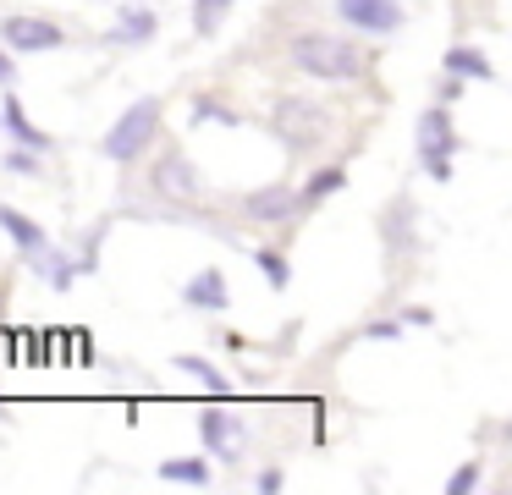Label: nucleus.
Here are the masks:
<instances>
[{
    "instance_id": "obj_1",
    "label": "nucleus",
    "mask_w": 512,
    "mask_h": 495,
    "mask_svg": "<svg viewBox=\"0 0 512 495\" xmlns=\"http://www.w3.org/2000/svg\"><path fill=\"white\" fill-rule=\"evenodd\" d=\"M287 61L292 72L314 77V83H358L369 72V50L347 33H325V28H309L287 44Z\"/></svg>"
},
{
    "instance_id": "obj_2",
    "label": "nucleus",
    "mask_w": 512,
    "mask_h": 495,
    "mask_svg": "<svg viewBox=\"0 0 512 495\" xmlns=\"http://www.w3.org/2000/svg\"><path fill=\"white\" fill-rule=\"evenodd\" d=\"M270 132L281 138L287 154H314L336 132V110L309 94H281L276 110H270Z\"/></svg>"
},
{
    "instance_id": "obj_3",
    "label": "nucleus",
    "mask_w": 512,
    "mask_h": 495,
    "mask_svg": "<svg viewBox=\"0 0 512 495\" xmlns=\"http://www.w3.org/2000/svg\"><path fill=\"white\" fill-rule=\"evenodd\" d=\"M160 110H166V105H160V94L133 99V105L116 116V127L100 138V154L111 165H122V171H127V165H138L149 154V143L160 138Z\"/></svg>"
},
{
    "instance_id": "obj_4",
    "label": "nucleus",
    "mask_w": 512,
    "mask_h": 495,
    "mask_svg": "<svg viewBox=\"0 0 512 495\" xmlns=\"http://www.w3.org/2000/svg\"><path fill=\"white\" fill-rule=\"evenodd\" d=\"M457 149H463V138H457L452 105H441V99H435V105L424 110L419 121H413V154H419L424 176H430V182H452Z\"/></svg>"
},
{
    "instance_id": "obj_5",
    "label": "nucleus",
    "mask_w": 512,
    "mask_h": 495,
    "mask_svg": "<svg viewBox=\"0 0 512 495\" xmlns=\"http://www.w3.org/2000/svg\"><path fill=\"white\" fill-rule=\"evenodd\" d=\"M149 193H155L160 204H171V209H193L204 198V182H199V171H193L188 154L166 149L155 165H149Z\"/></svg>"
},
{
    "instance_id": "obj_6",
    "label": "nucleus",
    "mask_w": 512,
    "mask_h": 495,
    "mask_svg": "<svg viewBox=\"0 0 512 495\" xmlns=\"http://www.w3.org/2000/svg\"><path fill=\"white\" fill-rule=\"evenodd\" d=\"M0 44L12 55H45V50H61L67 44V28L50 17H34V11H6L0 17Z\"/></svg>"
},
{
    "instance_id": "obj_7",
    "label": "nucleus",
    "mask_w": 512,
    "mask_h": 495,
    "mask_svg": "<svg viewBox=\"0 0 512 495\" xmlns=\"http://www.w3.org/2000/svg\"><path fill=\"white\" fill-rule=\"evenodd\" d=\"M199 435H204V446H210L215 462H226V468L243 462L248 429H243V418H237V413H226V407H204V413H199Z\"/></svg>"
},
{
    "instance_id": "obj_8",
    "label": "nucleus",
    "mask_w": 512,
    "mask_h": 495,
    "mask_svg": "<svg viewBox=\"0 0 512 495\" xmlns=\"http://www.w3.org/2000/svg\"><path fill=\"white\" fill-rule=\"evenodd\" d=\"M342 28H358L369 39H391L402 28V0H336Z\"/></svg>"
},
{
    "instance_id": "obj_9",
    "label": "nucleus",
    "mask_w": 512,
    "mask_h": 495,
    "mask_svg": "<svg viewBox=\"0 0 512 495\" xmlns=\"http://www.w3.org/2000/svg\"><path fill=\"white\" fill-rule=\"evenodd\" d=\"M380 242H386L391 259H408L419 248V209H413V198H391L380 209Z\"/></svg>"
},
{
    "instance_id": "obj_10",
    "label": "nucleus",
    "mask_w": 512,
    "mask_h": 495,
    "mask_svg": "<svg viewBox=\"0 0 512 495\" xmlns=\"http://www.w3.org/2000/svg\"><path fill=\"white\" fill-rule=\"evenodd\" d=\"M298 215V187L292 182H270V187H254V193L243 198V220H254V226H281V220Z\"/></svg>"
},
{
    "instance_id": "obj_11",
    "label": "nucleus",
    "mask_w": 512,
    "mask_h": 495,
    "mask_svg": "<svg viewBox=\"0 0 512 495\" xmlns=\"http://www.w3.org/2000/svg\"><path fill=\"white\" fill-rule=\"evenodd\" d=\"M0 231H6V237L17 242V253H23V264H34L39 253L50 248L45 226H39V220H28V215H23V209H17V204H0Z\"/></svg>"
},
{
    "instance_id": "obj_12",
    "label": "nucleus",
    "mask_w": 512,
    "mask_h": 495,
    "mask_svg": "<svg viewBox=\"0 0 512 495\" xmlns=\"http://www.w3.org/2000/svg\"><path fill=\"white\" fill-rule=\"evenodd\" d=\"M182 303H188V308H204V314H221V308L232 303V292H226V275L215 270V264H210V270H199L188 286H182Z\"/></svg>"
},
{
    "instance_id": "obj_13",
    "label": "nucleus",
    "mask_w": 512,
    "mask_h": 495,
    "mask_svg": "<svg viewBox=\"0 0 512 495\" xmlns=\"http://www.w3.org/2000/svg\"><path fill=\"white\" fill-rule=\"evenodd\" d=\"M0 127L12 132V143H28V149H39V154L50 149V132L28 121V110H23V99H17V94L0 99Z\"/></svg>"
},
{
    "instance_id": "obj_14",
    "label": "nucleus",
    "mask_w": 512,
    "mask_h": 495,
    "mask_svg": "<svg viewBox=\"0 0 512 495\" xmlns=\"http://www.w3.org/2000/svg\"><path fill=\"white\" fill-rule=\"evenodd\" d=\"M160 33V17L149 6H127L116 17V28H105V44H149Z\"/></svg>"
},
{
    "instance_id": "obj_15",
    "label": "nucleus",
    "mask_w": 512,
    "mask_h": 495,
    "mask_svg": "<svg viewBox=\"0 0 512 495\" xmlns=\"http://www.w3.org/2000/svg\"><path fill=\"white\" fill-rule=\"evenodd\" d=\"M342 187H347V165H342V160H336V165H320V171H314L309 182L298 187V215L320 209L325 198H331V193H342Z\"/></svg>"
},
{
    "instance_id": "obj_16",
    "label": "nucleus",
    "mask_w": 512,
    "mask_h": 495,
    "mask_svg": "<svg viewBox=\"0 0 512 495\" xmlns=\"http://www.w3.org/2000/svg\"><path fill=\"white\" fill-rule=\"evenodd\" d=\"M177 369L188 374V380L199 385L204 396H215V402H226V396H232V380H226V374L215 369L210 358H199V352H177Z\"/></svg>"
},
{
    "instance_id": "obj_17",
    "label": "nucleus",
    "mask_w": 512,
    "mask_h": 495,
    "mask_svg": "<svg viewBox=\"0 0 512 495\" xmlns=\"http://www.w3.org/2000/svg\"><path fill=\"white\" fill-rule=\"evenodd\" d=\"M441 66H446V72H457V77H468V83H490V77H496L490 55L474 50V44H452V50L441 55Z\"/></svg>"
},
{
    "instance_id": "obj_18",
    "label": "nucleus",
    "mask_w": 512,
    "mask_h": 495,
    "mask_svg": "<svg viewBox=\"0 0 512 495\" xmlns=\"http://www.w3.org/2000/svg\"><path fill=\"white\" fill-rule=\"evenodd\" d=\"M28 270H39L50 286H56V292H72V281L83 275V259H72V253H61V248H45L34 264H28Z\"/></svg>"
},
{
    "instance_id": "obj_19",
    "label": "nucleus",
    "mask_w": 512,
    "mask_h": 495,
    "mask_svg": "<svg viewBox=\"0 0 512 495\" xmlns=\"http://www.w3.org/2000/svg\"><path fill=\"white\" fill-rule=\"evenodd\" d=\"M160 479H166V484H188V490H204V484H210V462H204V457H166V462H160Z\"/></svg>"
},
{
    "instance_id": "obj_20",
    "label": "nucleus",
    "mask_w": 512,
    "mask_h": 495,
    "mask_svg": "<svg viewBox=\"0 0 512 495\" xmlns=\"http://www.w3.org/2000/svg\"><path fill=\"white\" fill-rule=\"evenodd\" d=\"M254 264H259V275L270 281V292H287L292 286V259L281 248H254Z\"/></svg>"
},
{
    "instance_id": "obj_21",
    "label": "nucleus",
    "mask_w": 512,
    "mask_h": 495,
    "mask_svg": "<svg viewBox=\"0 0 512 495\" xmlns=\"http://www.w3.org/2000/svg\"><path fill=\"white\" fill-rule=\"evenodd\" d=\"M232 6H237V0H193V33H204V39H210Z\"/></svg>"
},
{
    "instance_id": "obj_22",
    "label": "nucleus",
    "mask_w": 512,
    "mask_h": 495,
    "mask_svg": "<svg viewBox=\"0 0 512 495\" xmlns=\"http://www.w3.org/2000/svg\"><path fill=\"white\" fill-rule=\"evenodd\" d=\"M204 121H221V127H237V110L232 105H221V99H210V94H199L193 99V127H204Z\"/></svg>"
},
{
    "instance_id": "obj_23",
    "label": "nucleus",
    "mask_w": 512,
    "mask_h": 495,
    "mask_svg": "<svg viewBox=\"0 0 512 495\" xmlns=\"http://www.w3.org/2000/svg\"><path fill=\"white\" fill-rule=\"evenodd\" d=\"M0 171H17V176H39V149H28V143H12V154L0 160Z\"/></svg>"
},
{
    "instance_id": "obj_24",
    "label": "nucleus",
    "mask_w": 512,
    "mask_h": 495,
    "mask_svg": "<svg viewBox=\"0 0 512 495\" xmlns=\"http://www.w3.org/2000/svg\"><path fill=\"white\" fill-rule=\"evenodd\" d=\"M468 490H479V462H463V468L446 479V495H468Z\"/></svg>"
},
{
    "instance_id": "obj_25",
    "label": "nucleus",
    "mask_w": 512,
    "mask_h": 495,
    "mask_svg": "<svg viewBox=\"0 0 512 495\" xmlns=\"http://www.w3.org/2000/svg\"><path fill=\"white\" fill-rule=\"evenodd\" d=\"M369 341H402V319H375V325H364Z\"/></svg>"
},
{
    "instance_id": "obj_26",
    "label": "nucleus",
    "mask_w": 512,
    "mask_h": 495,
    "mask_svg": "<svg viewBox=\"0 0 512 495\" xmlns=\"http://www.w3.org/2000/svg\"><path fill=\"white\" fill-rule=\"evenodd\" d=\"M254 490H259V495H276V490H287V473H281V468H265V473L254 479Z\"/></svg>"
},
{
    "instance_id": "obj_27",
    "label": "nucleus",
    "mask_w": 512,
    "mask_h": 495,
    "mask_svg": "<svg viewBox=\"0 0 512 495\" xmlns=\"http://www.w3.org/2000/svg\"><path fill=\"white\" fill-rule=\"evenodd\" d=\"M0 83H17V61H12V50L0 44Z\"/></svg>"
},
{
    "instance_id": "obj_28",
    "label": "nucleus",
    "mask_w": 512,
    "mask_h": 495,
    "mask_svg": "<svg viewBox=\"0 0 512 495\" xmlns=\"http://www.w3.org/2000/svg\"><path fill=\"white\" fill-rule=\"evenodd\" d=\"M221 347H226V352H243L248 336H243V330H221Z\"/></svg>"
},
{
    "instance_id": "obj_29",
    "label": "nucleus",
    "mask_w": 512,
    "mask_h": 495,
    "mask_svg": "<svg viewBox=\"0 0 512 495\" xmlns=\"http://www.w3.org/2000/svg\"><path fill=\"white\" fill-rule=\"evenodd\" d=\"M430 308H402V325H430Z\"/></svg>"
},
{
    "instance_id": "obj_30",
    "label": "nucleus",
    "mask_w": 512,
    "mask_h": 495,
    "mask_svg": "<svg viewBox=\"0 0 512 495\" xmlns=\"http://www.w3.org/2000/svg\"><path fill=\"white\" fill-rule=\"evenodd\" d=\"M501 440H507V446H512V424H507V429H501Z\"/></svg>"
},
{
    "instance_id": "obj_31",
    "label": "nucleus",
    "mask_w": 512,
    "mask_h": 495,
    "mask_svg": "<svg viewBox=\"0 0 512 495\" xmlns=\"http://www.w3.org/2000/svg\"><path fill=\"white\" fill-rule=\"evenodd\" d=\"M0 413H6V396H0Z\"/></svg>"
}]
</instances>
